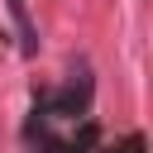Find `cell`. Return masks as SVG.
Instances as JSON below:
<instances>
[{
    "label": "cell",
    "instance_id": "1",
    "mask_svg": "<svg viewBox=\"0 0 153 153\" xmlns=\"http://www.w3.org/2000/svg\"><path fill=\"white\" fill-rule=\"evenodd\" d=\"M91 72H72L67 86L57 91H43L29 110V124H24V143L33 153H91L96 148V115H91Z\"/></svg>",
    "mask_w": 153,
    "mask_h": 153
},
{
    "label": "cell",
    "instance_id": "2",
    "mask_svg": "<svg viewBox=\"0 0 153 153\" xmlns=\"http://www.w3.org/2000/svg\"><path fill=\"white\" fill-rule=\"evenodd\" d=\"M105 153H148V143H143V134H124L115 148H105Z\"/></svg>",
    "mask_w": 153,
    "mask_h": 153
},
{
    "label": "cell",
    "instance_id": "3",
    "mask_svg": "<svg viewBox=\"0 0 153 153\" xmlns=\"http://www.w3.org/2000/svg\"><path fill=\"white\" fill-rule=\"evenodd\" d=\"M10 10L19 19V29H24V53H33V29H29V14H24V0H10Z\"/></svg>",
    "mask_w": 153,
    "mask_h": 153
}]
</instances>
